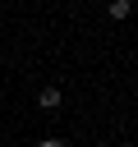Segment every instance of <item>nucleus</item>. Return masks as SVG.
I'll return each instance as SVG.
<instances>
[{
	"label": "nucleus",
	"mask_w": 138,
	"mask_h": 147,
	"mask_svg": "<svg viewBox=\"0 0 138 147\" xmlns=\"http://www.w3.org/2000/svg\"><path fill=\"white\" fill-rule=\"evenodd\" d=\"M37 106H41V110H55V106H60V87H41V92H37Z\"/></svg>",
	"instance_id": "f257e3e1"
},
{
	"label": "nucleus",
	"mask_w": 138,
	"mask_h": 147,
	"mask_svg": "<svg viewBox=\"0 0 138 147\" xmlns=\"http://www.w3.org/2000/svg\"><path fill=\"white\" fill-rule=\"evenodd\" d=\"M129 9H133L129 0H110V18H129Z\"/></svg>",
	"instance_id": "f03ea898"
},
{
	"label": "nucleus",
	"mask_w": 138,
	"mask_h": 147,
	"mask_svg": "<svg viewBox=\"0 0 138 147\" xmlns=\"http://www.w3.org/2000/svg\"><path fill=\"white\" fill-rule=\"evenodd\" d=\"M37 147H64V138H41Z\"/></svg>",
	"instance_id": "7ed1b4c3"
}]
</instances>
